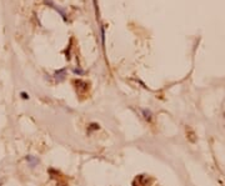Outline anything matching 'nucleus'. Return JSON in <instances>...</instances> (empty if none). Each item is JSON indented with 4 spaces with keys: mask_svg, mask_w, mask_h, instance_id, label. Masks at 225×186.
Segmentation results:
<instances>
[{
    "mask_svg": "<svg viewBox=\"0 0 225 186\" xmlns=\"http://www.w3.org/2000/svg\"><path fill=\"white\" fill-rule=\"evenodd\" d=\"M25 160L29 162L30 167H35L38 164H39V159H38V157H35V156H33V155H28V156H25Z\"/></svg>",
    "mask_w": 225,
    "mask_h": 186,
    "instance_id": "obj_1",
    "label": "nucleus"
},
{
    "mask_svg": "<svg viewBox=\"0 0 225 186\" xmlns=\"http://www.w3.org/2000/svg\"><path fill=\"white\" fill-rule=\"evenodd\" d=\"M54 76H55V79H56V80H58V81H62V80H64V78H65V69H60V70L55 71Z\"/></svg>",
    "mask_w": 225,
    "mask_h": 186,
    "instance_id": "obj_2",
    "label": "nucleus"
},
{
    "mask_svg": "<svg viewBox=\"0 0 225 186\" xmlns=\"http://www.w3.org/2000/svg\"><path fill=\"white\" fill-rule=\"evenodd\" d=\"M142 113H143V115H144V119L146 120L148 123H150V121L153 120L151 111H150V110H148V109H143V110H142Z\"/></svg>",
    "mask_w": 225,
    "mask_h": 186,
    "instance_id": "obj_3",
    "label": "nucleus"
},
{
    "mask_svg": "<svg viewBox=\"0 0 225 186\" xmlns=\"http://www.w3.org/2000/svg\"><path fill=\"white\" fill-rule=\"evenodd\" d=\"M75 85H79V87L83 90H86V87H88V84L85 81H81V80H75Z\"/></svg>",
    "mask_w": 225,
    "mask_h": 186,
    "instance_id": "obj_4",
    "label": "nucleus"
},
{
    "mask_svg": "<svg viewBox=\"0 0 225 186\" xmlns=\"http://www.w3.org/2000/svg\"><path fill=\"white\" fill-rule=\"evenodd\" d=\"M94 130H99V125L95 124V123H93L89 125V128H88V134H90L91 131H94Z\"/></svg>",
    "mask_w": 225,
    "mask_h": 186,
    "instance_id": "obj_5",
    "label": "nucleus"
},
{
    "mask_svg": "<svg viewBox=\"0 0 225 186\" xmlns=\"http://www.w3.org/2000/svg\"><path fill=\"white\" fill-rule=\"evenodd\" d=\"M73 73H74V74H76V75H84V74H85V71L81 70L80 68H75L74 70H73Z\"/></svg>",
    "mask_w": 225,
    "mask_h": 186,
    "instance_id": "obj_6",
    "label": "nucleus"
},
{
    "mask_svg": "<svg viewBox=\"0 0 225 186\" xmlns=\"http://www.w3.org/2000/svg\"><path fill=\"white\" fill-rule=\"evenodd\" d=\"M20 96H21V99H23V100H28V99H29V95H28L26 92H24V91H23L21 94H20Z\"/></svg>",
    "mask_w": 225,
    "mask_h": 186,
    "instance_id": "obj_7",
    "label": "nucleus"
},
{
    "mask_svg": "<svg viewBox=\"0 0 225 186\" xmlns=\"http://www.w3.org/2000/svg\"><path fill=\"white\" fill-rule=\"evenodd\" d=\"M0 185H1V182H0Z\"/></svg>",
    "mask_w": 225,
    "mask_h": 186,
    "instance_id": "obj_8",
    "label": "nucleus"
}]
</instances>
